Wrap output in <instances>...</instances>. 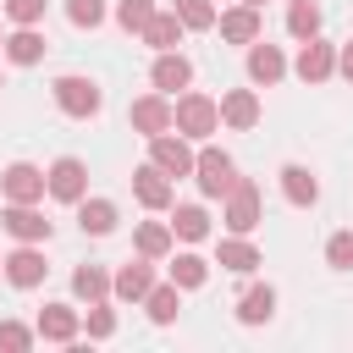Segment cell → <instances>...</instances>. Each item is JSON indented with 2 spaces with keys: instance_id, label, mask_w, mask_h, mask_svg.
Segmentation results:
<instances>
[{
  "instance_id": "cell-2",
  "label": "cell",
  "mask_w": 353,
  "mask_h": 353,
  "mask_svg": "<svg viewBox=\"0 0 353 353\" xmlns=\"http://www.w3.org/2000/svg\"><path fill=\"white\" fill-rule=\"evenodd\" d=\"M55 105L66 110V116H77V121H88V116H99V105H105V94H99V83L94 77H77V72H66V77H55Z\"/></svg>"
},
{
  "instance_id": "cell-39",
  "label": "cell",
  "mask_w": 353,
  "mask_h": 353,
  "mask_svg": "<svg viewBox=\"0 0 353 353\" xmlns=\"http://www.w3.org/2000/svg\"><path fill=\"white\" fill-rule=\"evenodd\" d=\"M243 6H265V0H243Z\"/></svg>"
},
{
  "instance_id": "cell-13",
  "label": "cell",
  "mask_w": 353,
  "mask_h": 353,
  "mask_svg": "<svg viewBox=\"0 0 353 353\" xmlns=\"http://www.w3.org/2000/svg\"><path fill=\"white\" fill-rule=\"evenodd\" d=\"M292 72L303 77V83H325L331 72H336V50L314 33V39H303V50H298V61H292Z\"/></svg>"
},
{
  "instance_id": "cell-26",
  "label": "cell",
  "mask_w": 353,
  "mask_h": 353,
  "mask_svg": "<svg viewBox=\"0 0 353 353\" xmlns=\"http://www.w3.org/2000/svg\"><path fill=\"white\" fill-rule=\"evenodd\" d=\"M176 292H182L176 281H165V287H149V292H143V309H149V320H154V325H171V320H176V309H182V298H176Z\"/></svg>"
},
{
  "instance_id": "cell-9",
  "label": "cell",
  "mask_w": 353,
  "mask_h": 353,
  "mask_svg": "<svg viewBox=\"0 0 353 353\" xmlns=\"http://www.w3.org/2000/svg\"><path fill=\"white\" fill-rule=\"evenodd\" d=\"M0 270H6V281H11V287H39V281L50 276V265H44L39 243H22V248H11V254L0 259Z\"/></svg>"
},
{
  "instance_id": "cell-1",
  "label": "cell",
  "mask_w": 353,
  "mask_h": 353,
  "mask_svg": "<svg viewBox=\"0 0 353 353\" xmlns=\"http://www.w3.org/2000/svg\"><path fill=\"white\" fill-rule=\"evenodd\" d=\"M171 127L193 143V138H210L215 127H221V105L210 99V94H182L176 105H171Z\"/></svg>"
},
{
  "instance_id": "cell-30",
  "label": "cell",
  "mask_w": 353,
  "mask_h": 353,
  "mask_svg": "<svg viewBox=\"0 0 353 353\" xmlns=\"http://www.w3.org/2000/svg\"><path fill=\"white\" fill-rule=\"evenodd\" d=\"M171 281L176 287H204L210 281V259L204 254H176L171 259Z\"/></svg>"
},
{
  "instance_id": "cell-4",
  "label": "cell",
  "mask_w": 353,
  "mask_h": 353,
  "mask_svg": "<svg viewBox=\"0 0 353 353\" xmlns=\"http://www.w3.org/2000/svg\"><path fill=\"white\" fill-rule=\"evenodd\" d=\"M221 221H226V232H237V237H248V232L259 226V188H254L248 176H237V182L226 188V204H221Z\"/></svg>"
},
{
  "instance_id": "cell-40",
  "label": "cell",
  "mask_w": 353,
  "mask_h": 353,
  "mask_svg": "<svg viewBox=\"0 0 353 353\" xmlns=\"http://www.w3.org/2000/svg\"><path fill=\"white\" fill-rule=\"evenodd\" d=\"M0 44H6V33H0Z\"/></svg>"
},
{
  "instance_id": "cell-33",
  "label": "cell",
  "mask_w": 353,
  "mask_h": 353,
  "mask_svg": "<svg viewBox=\"0 0 353 353\" xmlns=\"http://www.w3.org/2000/svg\"><path fill=\"white\" fill-rule=\"evenodd\" d=\"M154 17V0H116V22L127 33H143V22Z\"/></svg>"
},
{
  "instance_id": "cell-32",
  "label": "cell",
  "mask_w": 353,
  "mask_h": 353,
  "mask_svg": "<svg viewBox=\"0 0 353 353\" xmlns=\"http://www.w3.org/2000/svg\"><path fill=\"white\" fill-rule=\"evenodd\" d=\"M33 342H39L33 325H22V320H0V347H6V353H28Z\"/></svg>"
},
{
  "instance_id": "cell-23",
  "label": "cell",
  "mask_w": 353,
  "mask_h": 353,
  "mask_svg": "<svg viewBox=\"0 0 353 353\" xmlns=\"http://www.w3.org/2000/svg\"><path fill=\"white\" fill-rule=\"evenodd\" d=\"M215 265H221V270H237V276H248V270L259 265V248H254L248 237H237V232H232V237H221V248H215Z\"/></svg>"
},
{
  "instance_id": "cell-27",
  "label": "cell",
  "mask_w": 353,
  "mask_h": 353,
  "mask_svg": "<svg viewBox=\"0 0 353 353\" xmlns=\"http://www.w3.org/2000/svg\"><path fill=\"white\" fill-rule=\"evenodd\" d=\"M171 243H176V237H171V221H143V226H138V254H143V259H165Z\"/></svg>"
},
{
  "instance_id": "cell-11",
  "label": "cell",
  "mask_w": 353,
  "mask_h": 353,
  "mask_svg": "<svg viewBox=\"0 0 353 353\" xmlns=\"http://www.w3.org/2000/svg\"><path fill=\"white\" fill-rule=\"evenodd\" d=\"M132 193H138V204H143V210H171V199H176L171 176H165V171H160L154 160L132 171Z\"/></svg>"
},
{
  "instance_id": "cell-3",
  "label": "cell",
  "mask_w": 353,
  "mask_h": 353,
  "mask_svg": "<svg viewBox=\"0 0 353 353\" xmlns=\"http://www.w3.org/2000/svg\"><path fill=\"white\" fill-rule=\"evenodd\" d=\"M193 182H199L204 199H226V188L237 182L232 154H226V149H199V154H193Z\"/></svg>"
},
{
  "instance_id": "cell-36",
  "label": "cell",
  "mask_w": 353,
  "mask_h": 353,
  "mask_svg": "<svg viewBox=\"0 0 353 353\" xmlns=\"http://www.w3.org/2000/svg\"><path fill=\"white\" fill-rule=\"evenodd\" d=\"M6 17L17 28H39L44 22V0H6Z\"/></svg>"
},
{
  "instance_id": "cell-18",
  "label": "cell",
  "mask_w": 353,
  "mask_h": 353,
  "mask_svg": "<svg viewBox=\"0 0 353 353\" xmlns=\"http://www.w3.org/2000/svg\"><path fill=\"white\" fill-rule=\"evenodd\" d=\"M77 325H83V320H77V309H72V303H44L33 331H39L44 342H77Z\"/></svg>"
},
{
  "instance_id": "cell-22",
  "label": "cell",
  "mask_w": 353,
  "mask_h": 353,
  "mask_svg": "<svg viewBox=\"0 0 353 353\" xmlns=\"http://www.w3.org/2000/svg\"><path fill=\"white\" fill-rule=\"evenodd\" d=\"M281 193H287V204L309 210V204L320 199V182H314V171H309V165H281Z\"/></svg>"
},
{
  "instance_id": "cell-41",
  "label": "cell",
  "mask_w": 353,
  "mask_h": 353,
  "mask_svg": "<svg viewBox=\"0 0 353 353\" xmlns=\"http://www.w3.org/2000/svg\"><path fill=\"white\" fill-rule=\"evenodd\" d=\"M0 88H6V77H0Z\"/></svg>"
},
{
  "instance_id": "cell-17",
  "label": "cell",
  "mask_w": 353,
  "mask_h": 353,
  "mask_svg": "<svg viewBox=\"0 0 353 353\" xmlns=\"http://www.w3.org/2000/svg\"><path fill=\"white\" fill-rule=\"evenodd\" d=\"M287 77V55L276 50V44H248V83H259V88H270V83H281Z\"/></svg>"
},
{
  "instance_id": "cell-29",
  "label": "cell",
  "mask_w": 353,
  "mask_h": 353,
  "mask_svg": "<svg viewBox=\"0 0 353 353\" xmlns=\"http://www.w3.org/2000/svg\"><path fill=\"white\" fill-rule=\"evenodd\" d=\"M287 33H292L298 44L314 39V33H320V6H314V0H292V6H287Z\"/></svg>"
},
{
  "instance_id": "cell-19",
  "label": "cell",
  "mask_w": 353,
  "mask_h": 353,
  "mask_svg": "<svg viewBox=\"0 0 353 353\" xmlns=\"http://www.w3.org/2000/svg\"><path fill=\"white\" fill-rule=\"evenodd\" d=\"M182 33H188V28H182V17H176V11H154V17L143 22V33H138V39L160 55V50H176V44H182Z\"/></svg>"
},
{
  "instance_id": "cell-8",
  "label": "cell",
  "mask_w": 353,
  "mask_h": 353,
  "mask_svg": "<svg viewBox=\"0 0 353 353\" xmlns=\"http://www.w3.org/2000/svg\"><path fill=\"white\" fill-rule=\"evenodd\" d=\"M149 160L165 171V176H193V149H188V138L171 127V132H160V138H149Z\"/></svg>"
},
{
  "instance_id": "cell-16",
  "label": "cell",
  "mask_w": 353,
  "mask_h": 353,
  "mask_svg": "<svg viewBox=\"0 0 353 353\" xmlns=\"http://www.w3.org/2000/svg\"><path fill=\"white\" fill-rule=\"evenodd\" d=\"M0 226L17 237V243H50V221L33 210V204H6V215H0Z\"/></svg>"
},
{
  "instance_id": "cell-28",
  "label": "cell",
  "mask_w": 353,
  "mask_h": 353,
  "mask_svg": "<svg viewBox=\"0 0 353 353\" xmlns=\"http://www.w3.org/2000/svg\"><path fill=\"white\" fill-rule=\"evenodd\" d=\"M72 292H77L83 303H99V298H110V276H105L99 265H77V270H72Z\"/></svg>"
},
{
  "instance_id": "cell-7",
  "label": "cell",
  "mask_w": 353,
  "mask_h": 353,
  "mask_svg": "<svg viewBox=\"0 0 353 353\" xmlns=\"http://www.w3.org/2000/svg\"><path fill=\"white\" fill-rule=\"evenodd\" d=\"M127 121H132V132H143V138H160V132H171V94H143V99H132V110H127Z\"/></svg>"
},
{
  "instance_id": "cell-15",
  "label": "cell",
  "mask_w": 353,
  "mask_h": 353,
  "mask_svg": "<svg viewBox=\"0 0 353 353\" xmlns=\"http://www.w3.org/2000/svg\"><path fill=\"white\" fill-rule=\"evenodd\" d=\"M215 105H221V121H226L232 132H248V127L259 121V94H254V88H226Z\"/></svg>"
},
{
  "instance_id": "cell-38",
  "label": "cell",
  "mask_w": 353,
  "mask_h": 353,
  "mask_svg": "<svg viewBox=\"0 0 353 353\" xmlns=\"http://www.w3.org/2000/svg\"><path fill=\"white\" fill-rule=\"evenodd\" d=\"M336 72H342V77H347V83H353V39H347V44H342V50H336Z\"/></svg>"
},
{
  "instance_id": "cell-24",
  "label": "cell",
  "mask_w": 353,
  "mask_h": 353,
  "mask_svg": "<svg viewBox=\"0 0 353 353\" xmlns=\"http://www.w3.org/2000/svg\"><path fill=\"white\" fill-rule=\"evenodd\" d=\"M270 314H276V287H248L237 298V320L243 325H265Z\"/></svg>"
},
{
  "instance_id": "cell-25",
  "label": "cell",
  "mask_w": 353,
  "mask_h": 353,
  "mask_svg": "<svg viewBox=\"0 0 353 353\" xmlns=\"http://www.w3.org/2000/svg\"><path fill=\"white\" fill-rule=\"evenodd\" d=\"M171 237H182V243H204V237H210V215H204L199 204H176V215H171Z\"/></svg>"
},
{
  "instance_id": "cell-12",
  "label": "cell",
  "mask_w": 353,
  "mask_h": 353,
  "mask_svg": "<svg viewBox=\"0 0 353 353\" xmlns=\"http://www.w3.org/2000/svg\"><path fill=\"white\" fill-rule=\"evenodd\" d=\"M215 28H221V39H226V44H254V39L265 33L259 6H232V11H215Z\"/></svg>"
},
{
  "instance_id": "cell-31",
  "label": "cell",
  "mask_w": 353,
  "mask_h": 353,
  "mask_svg": "<svg viewBox=\"0 0 353 353\" xmlns=\"http://www.w3.org/2000/svg\"><path fill=\"white\" fill-rule=\"evenodd\" d=\"M171 11H176L182 28H193V33L215 28V6H210V0H171Z\"/></svg>"
},
{
  "instance_id": "cell-5",
  "label": "cell",
  "mask_w": 353,
  "mask_h": 353,
  "mask_svg": "<svg viewBox=\"0 0 353 353\" xmlns=\"http://www.w3.org/2000/svg\"><path fill=\"white\" fill-rule=\"evenodd\" d=\"M44 193L61 199V204H77V199L88 193V165H83L77 154H61V160L44 171Z\"/></svg>"
},
{
  "instance_id": "cell-20",
  "label": "cell",
  "mask_w": 353,
  "mask_h": 353,
  "mask_svg": "<svg viewBox=\"0 0 353 353\" xmlns=\"http://www.w3.org/2000/svg\"><path fill=\"white\" fill-rule=\"evenodd\" d=\"M0 50H6L11 66H39V61H44V33H39V28H17V33H6Z\"/></svg>"
},
{
  "instance_id": "cell-34",
  "label": "cell",
  "mask_w": 353,
  "mask_h": 353,
  "mask_svg": "<svg viewBox=\"0 0 353 353\" xmlns=\"http://www.w3.org/2000/svg\"><path fill=\"white\" fill-rule=\"evenodd\" d=\"M325 265L331 270H353V232H331L325 237Z\"/></svg>"
},
{
  "instance_id": "cell-10",
  "label": "cell",
  "mask_w": 353,
  "mask_h": 353,
  "mask_svg": "<svg viewBox=\"0 0 353 353\" xmlns=\"http://www.w3.org/2000/svg\"><path fill=\"white\" fill-rule=\"evenodd\" d=\"M154 287V259H127L116 276H110V298H121V303H143V292Z\"/></svg>"
},
{
  "instance_id": "cell-37",
  "label": "cell",
  "mask_w": 353,
  "mask_h": 353,
  "mask_svg": "<svg viewBox=\"0 0 353 353\" xmlns=\"http://www.w3.org/2000/svg\"><path fill=\"white\" fill-rule=\"evenodd\" d=\"M116 331V314H110V303L99 298V303H88V336H110Z\"/></svg>"
},
{
  "instance_id": "cell-6",
  "label": "cell",
  "mask_w": 353,
  "mask_h": 353,
  "mask_svg": "<svg viewBox=\"0 0 353 353\" xmlns=\"http://www.w3.org/2000/svg\"><path fill=\"white\" fill-rule=\"evenodd\" d=\"M0 193H6V204H39L44 199V171L28 165V160H11L0 171Z\"/></svg>"
},
{
  "instance_id": "cell-14",
  "label": "cell",
  "mask_w": 353,
  "mask_h": 353,
  "mask_svg": "<svg viewBox=\"0 0 353 353\" xmlns=\"http://www.w3.org/2000/svg\"><path fill=\"white\" fill-rule=\"evenodd\" d=\"M149 83H154L160 94H176V88H188V83H193V61H188L182 50H160V55H154V66H149Z\"/></svg>"
},
{
  "instance_id": "cell-35",
  "label": "cell",
  "mask_w": 353,
  "mask_h": 353,
  "mask_svg": "<svg viewBox=\"0 0 353 353\" xmlns=\"http://www.w3.org/2000/svg\"><path fill=\"white\" fill-rule=\"evenodd\" d=\"M66 17H72V28H99L105 22V0H66Z\"/></svg>"
},
{
  "instance_id": "cell-21",
  "label": "cell",
  "mask_w": 353,
  "mask_h": 353,
  "mask_svg": "<svg viewBox=\"0 0 353 353\" xmlns=\"http://www.w3.org/2000/svg\"><path fill=\"white\" fill-rule=\"evenodd\" d=\"M77 226H83L88 237H110V232H116V204L83 193V199H77Z\"/></svg>"
}]
</instances>
